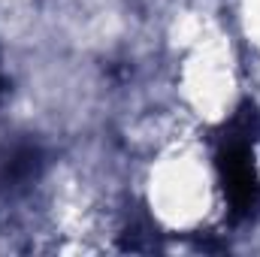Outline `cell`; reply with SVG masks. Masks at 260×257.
Returning <instances> with one entry per match:
<instances>
[{"label":"cell","instance_id":"cell-1","mask_svg":"<svg viewBox=\"0 0 260 257\" xmlns=\"http://www.w3.org/2000/svg\"><path fill=\"white\" fill-rule=\"evenodd\" d=\"M260 139V112L245 103L233 112V118L215 136V164L221 173V185L230 200L236 218L260 209V182L254 173L251 148Z\"/></svg>","mask_w":260,"mask_h":257},{"label":"cell","instance_id":"cell-2","mask_svg":"<svg viewBox=\"0 0 260 257\" xmlns=\"http://www.w3.org/2000/svg\"><path fill=\"white\" fill-rule=\"evenodd\" d=\"M43 170V151L37 145H15L6 160L0 164V182L6 188H21V185H30Z\"/></svg>","mask_w":260,"mask_h":257},{"label":"cell","instance_id":"cell-3","mask_svg":"<svg viewBox=\"0 0 260 257\" xmlns=\"http://www.w3.org/2000/svg\"><path fill=\"white\" fill-rule=\"evenodd\" d=\"M6 85H9V82H6V76H3V70H0V97L6 94Z\"/></svg>","mask_w":260,"mask_h":257}]
</instances>
